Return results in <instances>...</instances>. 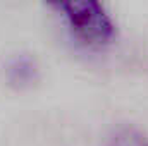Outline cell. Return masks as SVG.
<instances>
[{
	"label": "cell",
	"instance_id": "cell-2",
	"mask_svg": "<svg viewBox=\"0 0 148 146\" xmlns=\"http://www.w3.org/2000/svg\"><path fill=\"white\" fill-rule=\"evenodd\" d=\"M7 81L17 89L31 88L40 79V67L36 59L29 53H17L7 64Z\"/></svg>",
	"mask_w": 148,
	"mask_h": 146
},
{
	"label": "cell",
	"instance_id": "cell-1",
	"mask_svg": "<svg viewBox=\"0 0 148 146\" xmlns=\"http://www.w3.org/2000/svg\"><path fill=\"white\" fill-rule=\"evenodd\" d=\"M48 7L64 23L69 35L88 48H103L117 36L115 21L100 2H53Z\"/></svg>",
	"mask_w": 148,
	"mask_h": 146
},
{
	"label": "cell",
	"instance_id": "cell-3",
	"mask_svg": "<svg viewBox=\"0 0 148 146\" xmlns=\"http://www.w3.org/2000/svg\"><path fill=\"white\" fill-rule=\"evenodd\" d=\"M105 146H148V136L133 126H119L109 134Z\"/></svg>",
	"mask_w": 148,
	"mask_h": 146
}]
</instances>
